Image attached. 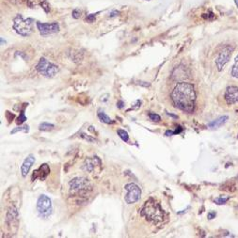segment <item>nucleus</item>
<instances>
[{
	"mask_svg": "<svg viewBox=\"0 0 238 238\" xmlns=\"http://www.w3.org/2000/svg\"><path fill=\"white\" fill-rule=\"evenodd\" d=\"M16 55H19L20 57H22L23 58H26V57H25V55H23L21 52H16Z\"/></svg>",
	"mask_w": 238,
	"mask_h": 238,
	"instance_id": "obj_32",
	"label": "nucleus"
},
{
	"mask_svg": "<svg viewBox=\"0 0 238 238\" xmlns=\"http://www.w3.org/2000/svg\"><path fill=\"white\" fill-rule=\"evenodd\" d=\"M55 127L54 124L49 122H41L39 125V130L40 131H50Z\"/></svg>",
	"mask_w": 238,
	"mask_h": 238,
	"instance_id": "obj_16",
	"label": "nucleus"
},
{
	"mask_svg": "<svg viewBox=\"0 0 238 238\" xmlns=\"http://www.w3.org/2000/svg\"><path fill=\"white\" fill-rule=\"evenodd\" d=\"M232 75L235 78H238V56L235 58L234 64L232 69Z\"/></svg>",
	"mask_w": 238,
	"mask_h": 238,
	"instance_id": "obj_18",
	"label": "nucleus"
},
{
	"mask_svg": "<svg viewBox=\"0 0 238 238\" xmlns=\"http://www.w3.org/2000/svg\"><path fill=\"white\" fill-rule=\"evenodd\" d=\"M171 99L176 107L187 113H192L195 109L196 102L194 86L185 82L178 83L171 93Z\"/></svg>",
	"mask_w": 238,
	"mask_h": 238,
	"instance_id": "obj_1",
	"label": "nucleus"
},
{
	"mask_svg": "<svg viewBox=\"0 0 238 238\" xmlns=\"http://www.w3.org/2000/svg\"><path fill=\"white\" fill-rule=\"evenodd\" d=\"M91 189V184L87 178L75 177L70 182V192L74 195H82Z\"/></svg>",
	"mask_w": 238,
	"mask_h": 238,
	"instance_id": "obj_4",
	"label": "nucleus"
},
{
	"mask_svg": "<svg viewBox=\"0 0 238 238\" xmlns=\"http://www.w3.org/2000/svg\"><path fill=\"white\" fill-rule=\"evenodd\" d=\"M28 131H29L28 125H25V126H20V127L14 128L13 130L10 131V134H15V133H17V132H25V133H27Z\"/></svg>",
	"mask_w": 238,
	"mask_h": 238,
	"instance_id": "obj_19",
	"label": "nucleus"
},
{
	"mask_svg": "<svg viewBox=\"0 0 238 238\" xmlns=\"http://www.w3.org/2000/svg\"><path fill=\"white\" fill-rule=\"evenodd\" d=\"M119 13H120V12H118V10H114V12H112L110 13V17H115V16H117Z\"/></svg>",
	"mask_w": 238,
	"mask_h": 238,
	"instance_id": "obj_29",
	"label": "nucleus"
},
{
	"mask_svg": "<svg viewBox=\"0 0 238 238\" xmlns=\"http://www.w3.org/2000/svg\"><path fill=\"white\" fill-rule=\"evenodd\" d=\"M225 101L228 105L238 103V88L235 86L228 87L225 92Z\"/></svg>",
	"mask_w": 238,
	"mask_h": 238,
	"instance_id": "obj_10",
	"label": "nucleus"
},
{
	"mask_svg": "<svg viewBox=\"0 0 238 238\" xmlns=\"http://www.w3.org/2000/svg\"><path fill=\"white\" fill-rule=\"evenodd\" d=\"M215 215H216V213L214 212V211H211V212L208 213V215H207V216H208V219H213Z\"/></svg>",
	"mask_w": 238,
	"mask_h": 238,
	"instance_id": "obj_26",
	"label": "nucleus"
},
{
	"mask_svg": "<svg viewBox=\"0 0 238 238\" xmlns=\"http://www.w3.org/2000/svg\"><path fill=\"white\" fill-rule=\"evenodd\" d=\"M140 213L148 220L153 223L162 221L164 217V212L161 209L159 203H157L153 199H150L145 202Z\"/></svg>",
	"mask_w": 238,
	"mask_h": 238,
	"instance_id": "obj_2",
	"label": "nucleus"
},
{
	"mask_svg": "<svg viewBox=\"0 0 238 238\" xmlns=\"http://www.w3.org/2000/svg\"><path fill=\"white\" fill-rule=\"evenodd\" d=\"M182 131H183V128H182L181 126H178L177 129H176V130L174 131V133H175V134H179V133H181Z\"/></svg>",
	"mask_w": 238,
	"mask_h": 238,
	"instance_id": "obj_31",
	"label": "nucleus"
},
{
	"mask_svg": "<svg viewBox=\"0 0 238 238\" xmlns=\"http://www.w3.org/2000/svg\"><path fill=\"white\" fill-rule=\"evenodd\" d=\"M81 135V138H83L84 139H86V140H88V141H89V142H95V139L94 138H90V137H88L86 134H84V133H81L80 134Z\"/></svg>",
	"mask_w": 238,
	"mask_h": 238,
	"instance_id": "obj_24",
	"label": "nucleus"
},
{
	"mask_svg": "<svg viewBox=\"0 0 238 238\" xmlns=\"http://www.w3.org/2000/svg\"><path fill=\"white\" fill-rule=\"evenodd\" d=\"M149 118L153 121H159L161 120L160 116L158 115V114H155V113H150L149 114Z\"/></svg>",
	"mask_w": 238,
	"mask_h": 238,
	"instance_id": "obj_22",
	"label": "nucleus"
},
{
	"mask_svg": "<svg viewBox=\"0 0 238 238\" xmlns=\"http://www.w3.org/2000/svg\"><path fill=\"white\" fill-rule=\"evenodd\" d=\"M98 118L100 119L101 121L105 122V123H107V124H112V123L115 122L113 120H111L105 112L102 111L101 109H99V111H98Z\"/></svg>",
	"mask_w": 238,
	"mask_h": 238,
	"instance_id": "obj_15",
	"label": "nucleus"
},
{
	"mask_svg": "<svg viewBox=\"0 0 238 238\" xmlns=\"http://www.w3.org/2000/svg\"><path fill=\"white\" fill-rule=\"evenodd\" d=\"M228 201H229V198H228V197H226V198H223V197H220V198H216L214 201H215L216 204L221 205V204H225Z\"/></svg>",
	"mask_w": 238,
	"mask_h": 238,
	"instance_id": "obj_21",
	"label": "nucleus"
},
{
	"mask_svg": "<svg viewBox=\"0 0 238 238\" xmlns=\"http://www.w3.org/2000/svg\"><path fill=\"white\" fill-rule=\"evenodd\" d=\"M99 161L100 160L97 157L89 158V159L86 160L84 166H83V169L88 172H92L93 170H94V168H95V166H96V162H99Z\"/></svg>",
	"mask_w": 238,
	"mask_h": 238,
	"instance_id": "obj_13",
	"label": "nucleus"
},
{
	"mask_svg": "<svg viewBox=\"0 0 238 238\" xmlns=\"http://www.w3.org/2000/svg\"><path fill=\"white\" fill-rule=\"evenodd\" d=\"M36 70L40 75H43L44 76H45L47 78L54 77L59 71L58 66L52 63V62H49L44 58H41L40 59L39 63L36 66Z\"/></svg>",
	"mask_w": 238,
	"mask_h": 238,
	"instance_id": "obj_5",
	"label": "nucleus"
},
{
	"mask_svg": "<svg viewBox=\"0 0 238 238\" xmlns=\"http://www.w3.org/2000/svg\"><path fill=\"white\" fill-rule=\"evenodd\" d=\"M125 190L127 194L125 195V201L128 204H132L139 201L141 196V189L139 186L134 183L127 184L125 185Z\"/></svg>",
	"mask_w": 238,
	"mask_h": 238,
	"instance_id": "obj_7",
	"label": "nucleus"
},
{
	"mask_svg": "<svg viewBox=\"0 0 238 238\" xmlns=\"http://www.w3.org/2000/svg\"><path fill=\"white\" fill-rule=\"evenodd\" d=\"M228 116H221L219 119H216L213 121H211L210 123H208V127L210 128H217V127H220L222 126L223 124L228 121Z\"/></svg>",
	"mask_w": 238,
	"mask_h": 238,
	"instance_id": "obj_14",
	"label": "nucleus"
},
{
	"mask_svg": "<svg viewBox=\"0 0 238 238\" xmlns=\"http://www.w3.org/2000/svg\"><path fill=\"white\" fill-rule=\"evenodd\" d=\"M234 3H235V5H236L237 8H238V0H234Z\"/></svg>",
	"mask_w": 238,
	"mask_h": 238,
	"instance_id": "obj_34",
	"label": "nucleus"
},
{
	"mask_svg": "<svg viewBox=\"0 0 238 238\" xmlns=\"http://www.w3.org/2000/svg\"><path fill=\"white\" fill-rule=\"evenodd\" d=\"M147 1H150V0H147Z\"/></svg>",
	"mask_w": 238,
	"mask_h": 238,
	"instance_id": "obj_35",
	"label": "nucleus"
},
{
	"mask_svg": "<svg viewBox=\"0 0 238 238\" xmlns=\"http://www.w3.org/2000/svg\"><path fill=\"white\" fill-rule=\"evenodd\" d=\"M96 18V14H89L87 17H86V21H88V22H93V21L95 20Z\"/></svg>",
	"mask_w": 238,
	"mask_h": 238,
	"instance_id": "obj_25",
	"label": "nucleus"
},
{
	"mask_svg": "<svg viewBox=\"0 0 238 238\" xmlns=\"http://www.w3.org/2000/svg\"><path fill=\"white\" fill-rule=\"evenodd\" d=\"M26 121V115H25V108L21 111V113H20V116H19V118L17 119V121H16V122L18 123V124H22L23 122H25Z\"/></svg>",
	"mask_w": 238,
	"mask_h": 238,
	"instance_id": "obj_20",
	"label": "nucleus"
},
{
	"mask_svg": "<svg viewBox=\"0 0 238 238\" xmlns=\"http://www.w3.org/2000/svg\"><path fill=\"white\" fill-rule=\"evenodd\" d=\"M37 210L41 217H48L52 214V201L46 195H40L37 201Z\"/></svg>",
	"mask_w": 238,
	"mask_h": 238,
	"instance_id": "obj_6",
	"label": "nucleus"
},
{
	"mask_svg": "<svg viewBox=\"0 0 238 238\" xmlns=\"http://www.w3.org/2000/svg\"><path fill=\"white\" fill-rule=\"evenodd\" d=\"M49 173H50V169L48 167V165L47 164H43V165H40V167L38 170L33 171L32 180L34 181V179L35 180L36 179H40V180L43 181V180H44L47 177V175Z\"/></svg>",
	"mask_w": 238,
	"mask_h": 238,
	"instance_id": "obj_11",
	"label": "nucleus"
},
{
	"mask_svg": "<svg viewBox=\"0 0 238 238\" xmlns=\"http://www.w3.org/2000/svg\"><path fill=\"white\" fill-rule=\"evenodd\" d=\"M232 52H233V48L231 46H225L219 54V56H217L215 59V65L219 72H221L224 66L229 62L232 57Z\"/></svg>",
	"mask_w": 238,
	"mask_h": 238,
	"instance_id": "obj_8",
	"label": "nucleus"
},
{
	"mask_svg": "<svg viewBox=\"0 0 238 238\" xmlns=\"http://www.w3.org/2000/svg\"><path fill=\"white\" fill-rule=\"evenodd\" d=\"M138 85H141V86H144V87H149L150 86V84L148 82H138Z\"/></svg>",
	"mask_w": 238,
	"mask_h": 238,
	"instance_id": "obj_28",
	"label": "nucleus"
},
{
	"mask_svg": "<svg viewBox=\"0 0 238 238\" xmlns=\"http://www.w3.org/2000/svg\"><path fill=\"white\" fill-rule=\"evenodd\" d=\"M168 115H169V116H171V117H173V118H175V119H177V118H178L176 115H173V114H170V113H168Z\"/></svg>",
	"mask_w": 238,
	"mask_h": 238,
	"instance_id": "obj_33",
	"label": "nucleus"
},
{
	"mask_svg": "<svg viewBox=\"0 0 238 238\" xmlns=\"http://www.w3.org/2000/svg\"><path fill=\"white\" fill-rule=\"evenodd\" d=\"M33 19H25L21 14H17L13 20V29L21 36H29L32 33Z\"/></svg>",
	"mask_w": 238,
	"mask_h": 238,
	"instance_id": "obj_3",
	"label": "nucleus"
},
{
	"mask_svg": "<svg viewBox=\"0 0 238 238\" xmlns=\"http://www.w3.org/2000/svg\"><path fill=\"white\" fill-rule=\"evenodd\" d=\"M174 134H175V133H174L173 131H170V130L166 131V133H165L166 136H168V137H170V136H172V135H174Z\"/></svg>",
	"mask_w": 238,
	"mask_h": 238,
	"instance_id": "obj_27",
	"label": "nucleus"
},
{
	"mask_svg": "<svg viewBox=\"0 0 238 238\" xmlns=\"http://www.w3.org/2000/svg\"><path fill=\"white\" fill-rule=\"evenodd\" d=\"M123 106H124V103H123L122 101H119V102L117 103V107H118L119 108H122Z\"/></svg>",
	"mask_w": 238,
	"mask_h": 238,
	"instance_id": "obj_30",
	"label": "nucleus"
},
{
	"mask_svg": "<svg viewBox=\"0 0 238 238\" xmlns=\"http://www.w3.org/2000/svg\"><path fill=\"white\" fill-rule=\"evenodd\" d=\"M117 133H118V135H119V137H120L123 141H125V142H128V141H129V135H128V133H127L125 130L119 129V130L117 131Z\"/></svg>",
	"mask_w": 238,
	"mask_h": 238,
	"instance_id": "obj_17",
	"label": "nucleus"
},
{
	"mask_svg": "<svg viewBox=\"0 0 238 238\" xmlns=\"http://www.w3.org/2000/svg\"><path fill=\"white\" fill-rule=\"evenodd\" d=\"M72 17H74L75 19H78V18H80V16H81V12H80V9H75L74 10H72Z\"/></svg>",
	"mask_w": 238,
	"mask_h": 238,
	"instance_id": "obj_23",
	"label": "nucleus"
},
{
	"mask_svg": "<svg viewBox=\"0 0 238 238\" xmlns=\"http://www.w3.org/2000/svg\"><path fill=\"white\" fill-rule=\"evenodd\" d=\"M35 163V156L33 154H29L28 156L25 159L22 166H21V173H22L23 177H26L27 173L29 172L30 168L32 167V165Z\"/></svg>",
	"mask_w": 238,
	"mask_h": 238,
	"instance_id": "obj_12",
	"label": "nucleus"
},
{
	"mask_svg": "<svg viewBox=\"0 0 238 238\" xmlns=\"http://www.w3.org/2000/svg\"><path fill=\"white\" fill-rule=\"evenodd\" d=\"M37 27L40 35L47 36L50 34H54L59 31V25L57 22L53 23H40L37 22Z\"/></svg>",
	"mask_w": 238,
	"mask_h": 238,
	"instance_id": "obj_9",
	"label": "nucleus"
}]
</instances>
